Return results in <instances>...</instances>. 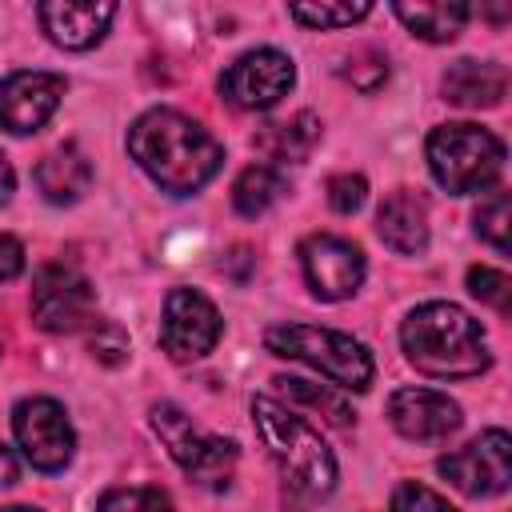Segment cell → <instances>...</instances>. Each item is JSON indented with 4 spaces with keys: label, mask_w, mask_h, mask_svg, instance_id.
I'll return each instance as SVG.
<instances>
[{
    "label": "cell",
    "mask_w": 512,
    "mask_h": 512,
    "mask_svg": "<svg viewBox=\"0 0 512 512\" xmlns=\"http://www.w3.org/2000/svg\"><path fill=\"white\" fill-rule=\"evenodd\" d=\"M472 228H476V236L484 240V244H492L500 256H508V228H512V200H508V192H488L480 204H476V212H472Z\"/></svg>",
    "instance_id": "cb8c5ba5"
},
{
    "label": "cell",
    "mask_w": 512,
    "mask_h": 512,
    "mask_svg": "<svg viewBox=\"0 0 512 512\" xmlns=\"http://www.w3.org/2000/svg\"><path fill=\"white\" fill-rule=\"evenodd\" d=\"M368 200V180L360 172H336L328 176V208L340 212V216H352L360 212Z\"/></svg>",
    "instance_id": "83f0119b"
},
{
    "label": "cell",
    "mask_w": 512,
    "mask_h": 512,
    "mask_svg": "<svg viewBox=\"0 0 512 512\" xmlns=\"http://www.w3.org/2000/svg\"><path fill=\"white\" fill-rule=\"evenodd\" d=\"M92 160H88V152L80 148V144H60V148H52L40 164H36V172H32V180H36V188H40V196L48 200V204H56V208H72V204H80L84 196H88V188H92Z\"/></svg>",
    "instance_id": "ac0fdd59"
},
{
    "label": "cell",
    "mask_w": 512,
    "mask_h": 512,
    "mask_svg": "<svg viewBox=\"0 0 512 512\" xmlns=\"http://www.w3.org/2000/svg\"><path fill=\"white\" fill-rule=\"evenodd\" d=\"M352 68H344V76L360 88V92H376L388 80V60L380 52H360L356 60H348Z\"/></svg>",
    "instance_id": "f1b7e54d"
},
{
    "label": "cell",
    "mask_w": 512,
    "mask_h": 512,
    "mask_svg": "<svg viewBox=\"0 0 512 512\" xmlns=\"http://www.w3.org/2000/svg\"><path fill=\"white\" fill-rule=\"evenodd\" d=\"M384 412H388V424L412 444H440V440L456 436L460 424H464V412L448 392L420 388V384L396 388L388 396Z\"/></svg>",
    "instance_id": "5bb4252c"
},
{
    "label": "cell",
    "mask_w": 512,
    "mask_h": 512,
    "mask_svg": "<svg viewBox=\"0 0 512 512\" xmlns=\"http://www.w3.org/2000/svg\"><path fill=\"white\" fill-rule=\"evenodd\" d=\"M424 160L432 180L452 196L484 192L500 180L508 148L492 128H480L472 120H448L436 124L424 140Z\"/></svg>",
    "instance_id": "5b68a950"
},
{
    "label": "cell",
    "mask_w": 512,
    "mask_h": 512,
    "mask_svg": "<svg viewBox=\"0 0 512 512\" xmlns=\"http://www.w3.org/2000/svg\"><path fill=\"white\" fill-rule=\"evenodd\" d=\"M224 336L220 308L200 288H172L160 308V352L176 364L204 360Z\"/></svg>",
    "instance_id": "30bf717a"
},
{
    "label": "cell",
    "mask_w": 512,
    "mask_h": 512,
    "mask_svg": "<svg viewBox=\"0 0 512 512\" xmlns=\"http://www.w3.org/2000/svg\"><path fill=\"white\" fill-rule=\"evenodd\" d=\"M12 192H16V168H12V160L0 152V208L12 200Z\"/></svg>",
    "instance_id": "d6a6232c"
},
{
    "label": "cell",
    "mask_w": 512,
    "mask_h": 512,
    "mask_svg": "<svg viewBox=\"0 0 512 512\" xmlns=\"http://www.w3.org/2000/svg\"><path fill=\"white\" fill-rule=\"evenodd\" d=\"M128 156L168 196H196L224 168V144L180 108H148L128 128Z\"/></svg>",
    "instance_id": "6da1fadb"
},
{
    "label": "cell",
    "mask_w": 512,
    "mask_h": 512,
    "mask_svg": "<svg viewBox=\"0 0 512 512\" xmlns=\"http://www.w3.org/2000/svg\"><path fill=\"white\" fill-rule=\"evenodd\" d=\"M148 424H152V432L160 436V444L168 448V456L180 464V472H184L188 480H196L200 488H212V492H220V488L232 484V472H236V460H240L236 440L200 428V424H196L180 404H172V400L152 404Z\"/></svg>",
    "instance_id": "8992f818"
},
{
    "label": "cell",
    "mask_w": 512,
    "mask_h": 512,
    "mask_svg": "<svg viewBox=\"0 0 512 512\" xmlns=\"http://www.w3.org/2000/svg\"><path fill=\"white\" fill-rule=\"evenodd\" d=\"M288 192V176L276 164H248L236 180H232V208L248 220L264 216L280 196Z\"/></svg>",
    "instance_id": "44dd1931"
},
{
    "label": "cell",
    "mask_w": 512,
    "mask_h": 512,
    "mask_svg": "<svg viewBox=\"0 0 512 512\" xmlns=\"http://www.w3.org/2000/svg\"><path fill=\"white\" fill-rule=\"evenodd\" d=\"M300 268L316 300L340 304L352 300L368 276V260L360 244L336 236V232H312L300 240Z\"/></svg>",
    "instance_id": "7c38bea8"
},
{
    "label": "cell",
    "mask_w": 512,
    "mask_h": 512,
    "mask_svg": "<svg viewBox=\"0 0 512 512\" xmlns=\"http://www.w3.org/2000/svg\"><path fill=\"white\" fill-rule=\"evenodd\" d=\"M288 16L312 32H332V28H352L372 16V4H348V0H320V4H288Z\"/></svg>",
    "instance_id": "603a6c76"
},
{
    "label": "cell",
    "mask_w": 512,
    "mask_h": 512,
    "mask_svg": "<svg viewBox=\"0 0 512 512\" xmlns=\"http://www.w3.org/2000/svg\"><path fill=\"white\" fill-rule=\"evenodd\" d=\"M248 412H252V428H256L260 444L268 448L276 472L284 476V484L296 496L320 500L336 488V476H340L336 456H332L328 440L304 416H296L276 396H252Z\"/></svg>",
    "instance_id": "3957f363"
},
{
    "label": "cell",
    "mask_w": 512,
    "mask_h": 512,
    "mask_svg": "<svg viewBox=\"0 0 512 512\" xmlns=\"http://www.w3.org/2000/svg\"><path fill=\"white\" fill-rule=\"evenodd\" d=\"M264 348L280 360H296V364L320 372L340 392H368L376 380V360H372L368 344L348 332H336V328L292 324V320L272 324L264 332Z\"/></svg>",
    "instance_id": "277c9868"
},
{
    "label": "cell",
    "mask_w": 512,
    "mask_h": 512,
    "mask_svg": "<svg viewBox=\"0 0 512 512\" xmlns=\"http://www.w3.org/2000/svg\"><path fill=\"white\" fill-rule=\"evenodd\" d=\"M64 92H68V80L60 72L20 68V72L0 76V132L8 136L40 132L56 116Z\"/></svg>",
    "instance_id": "4fadbf2b"
},
{
    "label": "cell",
    "mask_w": 512,
    "mask_h": 512,
    "mask_svg": "<svg viewBox=\"0 0 512 512\" xmlns=\"http://www.w3.org/2000/svg\"><path fill=\"white\" fill-rule=\"evenodd\" d=\"M28 308H32V324L40 332H52V336L88 332L96 324V288L76 264L52 260L32 276Z\"/></svg>",
    "instance_id": "52a82bcc"
},
{
    "label": "cell",
    "mask_w": 512,
    "mask_h": 512,
    "mask_svg": "<svg viewBox=\"0 0 512 512\" xmlns=\"http://www.w3.org/2000/svg\"><path fill=\"white\" fill-rule=\"evenodd\" d=\"M440 96L456 108L480 112V108H500L508 96V68L496 60H472L460 56L456 64L444 68L440 76Z\"/></svg>",
    "instance_id": "2e32d148"
},
{
    "label": "cell",
    "mask_w": 512,
    "mask_h": 512,
    "mask_svg": "<svg viewBox=\"0 0 512 512\" xmlns=\"http://www.w3.org/2000/svg\"><path fill=\"white\" fill-rule=\"evenodd\" d=\"M12 440L20 456L44 476L64 472L76 456V428L68 408L52 396H24L12 404Z\"/></svg>",
    "instance_id": "ba28073f"
},
{
    "label": "cell",
    "mask_w": 512,
    "mask_h": 512,
    "mask_svg": "<svg viewBox=\"0 0 512 512\" xmlns=\"http://www.w3.org/2000/svg\"><path fill=\"white\" fill-rule=\"evenodd\" d=\"M396 20L416 36V40H428V44H448L464 32V24L472 20V8L468 4H456V0H420V4H392Z\"/></svg>",
    "instance_id": "d6986e66"
},
{
    "label": "cell",
    "mask_w": 512,
    "mask_h": 512,
    "mask_svg": "<svg viewBox=\"0 0 512 512\" xmlns=\"http://www.w3.org/2000/svg\"><path fill=\"white\" fill-rule=\"evenodd\" d=\"M0 512H40V508H32V504H8V508H0Z\"/></svg>",
    "instance_id": "836d02e7"
},
{
    "label": "cell",
    "mask_w": 512,
    "mask_h": 512,
    "mask_svg": "<svg viewBox=\"0 0 512 512\" xmlns=\"http://www.w3.org/2000/svg\"><path fill=\"white\" fill-rule=\"evenodd\" d=\"M20 272H24V244L0 232V280H16Z\"/></svg>",
    "instance_id": "4dcf8cb0"
},
{
    "label": "cell",
    "mask_w": 512,
    "mask_h": 512,
    "mask_svg": "<svg viewBox=\"0 0 512 512\" xmlns=\"http://www.w3.org/2000/svg\"><path fill=\"white\" fill-rule=\"evenodd\" d=\"M388 512H460V508L448 504L436 488H428L420 480H404V484H396V492L388 500Z\"/></svg>",
    "instance_id": "4316f807"
},
{
    "label": "cell",
    "mask_w": 512,
    "mask_h": 512,
    "mask_svg": "<svg viewBox=\"0 0 512 512\" xmlns=\"http://www.w3.org/2000/svg\"><path fill=\"white\" fill-rule=\"evenodd\" d=\"M468 292H472L480 304L496 308L500 316L512 308V276H508L504 268H492V264H472V268H468Z\"/></svg>",
    "instance_id": "484cf974"
},
{
    "label": "cell",
    "mask_w": 512,
    "mask_h": 512,
    "mask_svg": "<svg viewBox=\"0 0 512 512\" xmlns=\"http://www.w3.org/2000/svg\"><path fill=\"white\" fill-rule=\"evenodd\" d=\"M272 384H276V392H280L288 404H304V408L320 412V416H324L328 424H336V428H348V424L356 420L352 404H348L344 392L332 388V384H316V380H304V376H276Z\"/></svg>",
    "instance_id": "7402d4cb"
},
{
    "label": "cell",
    "mask_w": 512,
    "mask_h": 512,
    "mask_svg": "<svg viewBox=\"0 0 512 512\" xmlns=\"http://www.w3.org/2000/svg\"><path fill=\"white\" fill-rule=\"evenodd\" d=\"M216 88L236 112H268L296 88V60L268 44L248 48L220 72Z\"/></svg>",
    "instance_id": "9c48e42d"
},
{
    "label": "cell",
    "mask_w": 512,
    "mask_h": 512,
    "mask_svg": "<svg viewBox=\"0 0 512 512\" xmlns=\"http://www.w3.org/2000/svg\"><path fill=\"white\" fill-rule=\"evenodd\" d=\"M376 236L396 252V256H420L428 248V204L412 188H396L384 196L376 208Z\"/></svg>",
    "instance_id": "e0dca14e"
},
{
    "label": "cell",
    "mask_w": 512,
    "mask_h": 512,
    "mask_svg": "<svg viewBox=\"0 0 512 512\" xmlns=\"http://www.w3.org/2000/svg\"><path fill=\"white\" fill-rule=\"evenodd\" d=\"M92 328H96V336H92V356H100L104 364H120V360L128 356V336H124L116 324H104V320H96Z\"/></svg>",
    "instance_id": "f546056e"
},
{
    "label": "cell",
    "mask_w": 512,
    "mask_h": 512,
    "mask_svg": "<svg viewBox=\"0 0 512 512\" xmlns=\"http://www.w3.org/2000/svg\"><path fill=\"white\" fill-rule=\"evenodd\" d=\"M320 132H324V124H320L312 112H296L292 120L264 124V128L252 136V144L268 156V164L280 168V164H300V160H308V152L316 148Z\"/></svg>",
    "instance_id": "ffe728a7"
},
{
    "label": "cell",
    "mask_w": 512,
    "mask_h": 512,
    "mask_svg": "<svg viewBox=\"0 0 512 512\" xmlns=\"http://www.w3.org/2000/svg\"><path fill=\"white\" fill-rule=\"evenodd\" d=\"M20 480V460L8 444H0V488H12Z\"/></svg>",
    "instance_id": "1f68e13d"
},
{
    "label": "cell",
    "mask_w": 512,
    "mask_h": 512,
    "mask_svg": "<svg viewBox=\"0 0 512 512\" xmlns=\"http://www.w3.org/2000/svg\"><path fill=\"white\" fill-rule=\"evenodd\" d=\"M116 4L112 0H44L36 4V16H40V28L44 36L64 48V52H88L96 48L112 20H116Z\"/></svg>",
    "instance_id": "9a60e30c"
},
{
    "label": "cell",
    "mask_w": 512,
    "mask_h": 512,
    "mask_svg": "<svg viewBox=\"0 0 512 512\" xmlns=\"http://www.w3.org/2000/svg\"><path fill=\"white\" fill-rule=\"evenodd\" d=\"M436 472L472 500L504 496L512 484V436L504 428H484L464 448L444 452L436 460Z\"/></svg>",
    "instance_id": "8fae6325"
},
{
    "label": "cell",
    "mask_w": 512,
    "mask_h": 512,
    "mask_svg": "<svg viewBox=\"0 0 512 512\" xmlns=\"http://www.w3.org/2000/svg\"><path fill=\"white\" fill-rule=\"evenodd\" d=\"M96 512H176V504L160 488L132 484V488H108L96 500Z\"/></svg>",
    "instance_id": "d4e9b609"
},
{
    "label": "cell",
    "mask_w": 512,
    "mask_h": 512,
    "mask_svg": "<svg viewBox=\"0 0 512 512\" xmlns=\"http://www.w3.org/2000/svg\"><path fill=\"white\" fill-rule=\"evenodd\" d=\"M400 348L408 364L432 380H472L492 368L484 324L452 300L416 304L400 324Z\"/></svg>",
    "instance_id": "7a4b0ae2"
}]
</instances>
